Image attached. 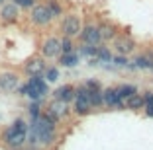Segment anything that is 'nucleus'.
I'll return each mask as SVG.
<instances>
[{"mask_svg": "<svg viewBox=\"0 0 153 150\" xmlns=\"http://www.w3.org/2000/svg\"><path fill=\"white\" fill-rule=\"evenodd\" d=\"M59 140V127L39 115L37 119L27 121V140L26 144L37 146L41 150H51Z\"/></svg>", "mask_w": 153, "mask_h": 150, "instance_id": "obj_1", "label": "nucleus"}, {"mask_svg": "<svg viewBox=\"0 0 153 150\" xmlns=\"http://www.w3.org/2000/svg\"><path fill=\"white\" fill-rule=\"evenodd\" d=\"M26 140H27V121L24 117H16L0 132V142L6 150L20 148L26 144Z\"/></svg>", "mask_w": 153, "mask_h": 150, "instance_id": "obj_2", "label": "nucleus"}, {"mask_svg": "<svg viewBox=\"0 0 153 150\" xmlns=\"http://www.w3.org/2000/svg\"><path fill=\"white\" fill-rule=\"evenodd\" d=\"M82 27V16L79 12H65L61 16V23H59V33L61 37H71L76 39Z\"/></svg>", "mask_w": 153, "mask_h": 150, "instance_id": "obj_3", "label": "nucleus"}, {"mask_svg": "<svg viewBox=\"0 0 153 150\" xmlns=\"http://www.w3.org/2000/svg\"><path fill=\"white\" fill-rule=\"evenodd\" d=\"M26 86V97H30V102H43L49 94V84L45 82L43 76H27Z\"/></svg>", "mask_w": 153, "mask_h": 150, "instance_id": "obj_4", "label": "nucleus"}, {"mask_svg": "<svg viewBox=\"0 0 153 150\" xmlns=\"http://www.w3.org/2000/svg\"><path fill=\"white\" fill-rule=\"evenodd\" d=\"M27 20H30V23H32L33 27H37V29H45V27H49L51 23L55 22L53 16L49 14V10H47V6H45V2H36V6L30 8Z\"/></svg>", "mask_w": 153, "mask_h": 150, "instance_id": "obj_5", "label": "nucleus"}, {"mask_svg": "<svg viewBox=\"0 0 153 150\" xmlns=\"http://www.w3.org/2000/svg\"><path fill=\"white\" fill-rule=\"evenodd\" d=\"M39 55L45 61H53L61 55V35H45L39 43Z\"/></svg>", "mask_w": 153, "mask_h": 150, "instance_id": "obj_6", "label": "nucleus"}, {"mask_svg": "<svg viewBox=\"0 0 153 150\" xmlns=\"http://www.w3.org/2000/svg\"><path fill=\"white\" fill-rule=\"evenodd\" d=\"M79 43H90V45H100V33H98V20L90 18L86 22H82V27H81V33L76 37Z\"/></svg>", "mask_w": 153, "mask_h": 150, "instance_id": "obj_7", "label": "nucleus"}, {"mask_svg": "<svg viewBox=\"0 0 153 150\" xmlns=\"http://www.w3.org/2000/svg\"><path fill=\"white\" fill-rule=\"evenodd\" d=\"M112 49L116 55H124V57H128V55H134L135 49H137V41L134 39V37L130 35V33H118L116 39L112 41Z\"/></svg>", "mask_w": 153, "mask_h": 150, "instance_id": "obj_8", "label": "nucleus"}, {"mask_svg": "<svg viewBox=\"0 0 153 150\" xmlns=\"http://www.w3.org/2000/svg\"><path fill=\"white\" fill-rule=\"evenodd\" d=\"M20 84H22L20 72L12 70V68L0 70V92H4V94H14L16 90H18Z\"/></svg>", "mask_w": 153, "mask_h": 150, "instance_id": "obj_9", "label": "nucleus"}, {"mask_svg": "<svg viewBox=\"0 0 153 150\" xmlns=\"http://www.w3.org/2000/svg\"><path fill=\"white\" fill-rule=\"evenodd\" d=\"M45 68H47V61L41 55H32L22 64V72L26 76H43Z\"/></svg>", "mask_w": 153, "mask_h": 150, "instance_id": "obj_10", "label": "nucleus"}, {"mask_svg": "<svg viewBox=\"0 0 153 150\" xmlns=\"http://www.w3.org/2000/svg\"><path fill=\"white\" fill-rule=\"evenodd\" d=\"M98 33H100V41L102 43H112L116 39V35L120 33V27L116 22L108 18H100L98 20Z\"/></svg>", "mask_w": 153, "mask_h": 150, "instance_id": "obj_11", "label": "nucleus"}, {"mask_svg": "<svg viewBox=\"0 0 153 150\" xmlns=\"http://www.w3.org/2000/svg\"><path fill=\"white\" fill-rule=\"evenodd\" d=\"M43 109L47 111V113H51L57 121H67L69 117H71V103H65V102H59V100H51L47 105H43Z\"/></svg>", "mask_w": 153, "mask_h": 150, "instance_id": "obj_12", "label": "nucleus"}, {"mask_svg": "<svg viewBox=\"0 0 153 150\" xmlns=\"http://www.w3.org/2000/svg\"><path fill=\"white\" fill-rule=\"evenodd\" d=\"M20 18H22V10L14 4V2H4V4L0 6V22L4 23V26L18 23Z\"/></svg>", "mask_w": 153, "mask_h": 150, "instance_id": "obj_13", "label": "nucleus"}, {"mask_svg": "<svg viewBox=\"0 0 153 150\" xmlns=\"http://www.w3.org/2000/svg\"><path fill=\"white\" fill-rule=\"evenodd\" d=\"M102 103H104V107H110V109H118V111L126 109V102L118 96V92H116L114 86L102 88Z\"/></svg>", "mask_w": 153, "mask_h": 150, "instance_id": "obj_14", "label": "nucleus"}, {"mask_svg": "<svg viewBox=\"0 0 153 150\" xmlns=\"http://www.w3.org/2000/svg\"><path fill=\"white\" fill-rule=\"evenodd\" d=\"M92 105H90L88 97H75L71 103V113L75 115V117H79V119H82V117H88L90 113H92Z\"/></svg>", "mask_w": 153, "mask_h": 150, "instance_id": "obj_15", "label": "nucleus"}, {"mask_svg": "<svg viewBox=\"0 0 153 150\" xmlns=\"http://www.w3.org/2000/svg\"><path fill=\"white\" fill-rule=\"evenodd\" d=\"M51 97L53 100H59V102L65 103H73L75 100V84H61L51 92Z\"/></svg>", "mask_w": 153, "mask_h": 150, "instance_id": "obj_16", "label": "nucleus"}, {"mask_svg": "<svg viewBox=\"0 0 153 150\" xmlns=\"http://www.w3.org/2000/svg\"><path fill=\"white\" fill-rule=\"evenodd\" d=\"M57 62H59V66H65V68H75L81 62V57L76 53H61L57 57Z\"/></svg>", "mask_w": 153, "mask_h": 150, "instance_id": "obj_17", "label": "nucleus"}, {"mask_svg": "<svg viewBox=\"0 0 153 150\" xmlns=\"http://www.w3.org/2000/svg\"><path fill=\"white\" fill-rule=\"evenodd\" d=\"M45 6H47L49 14L53 16V20H59V18H61V16H63L65 12H67L61 0H45Z\"/></svg>", "mask_w": 153, "mask_h": 150, "instance_id": "obj_18", "label": "nucleus"}, {"mask_svg": "<svg viewBox=\"0 0 153 150\" xmlns=\"http://www.w3.org/2000/svg\"><path fill=\"white\" fill-rule=\"evenodd\" d=\"M96 51L98 45H90V43H79L76 45V55L85 59H96Z\"/></svg>", "mask_w": 153, "mask_h": 150, "instance_id": "obj_19", "label": "nucleus"}, {"mask_svg": "<svg viewBox=\"0 0 153 150\" xmlns=\"http://www.w3.org/2000/svg\"><path fill=\"white\" fill-rule=\"evenodd\" d=\"M126 109L130 111H143V96L141 92H135L134 96H130L126 100Z\"/></svg>", "mask_w": 153, "mask_h": 150, "instance_id": "obj_20", "label": "nucleus"}, {"mask_svg": "<svg viewBox=\"0 0 153 150\" xmlns=\"http://www.w3.org/2000/svg\"><path fill=\"white\" fill-rule=\"evenodd\" d=\"M112 51H110V47H106L104 43L98 45V51H96V61H98V64H108L110 59H112Z\"/></svg>", "mask_w": 153, "mask_h": 150, "instance_id": "obj_21", "label": "nucleus"}, {"mask_svg": "<svg viewBox=\"0 0 153 150\" xmlns=\"http://www.w3.org/2000/svg\"><path fill=\"white\" fill-rule=\"evenodd\" d=\"M141 96H143V113H145V117H151L153 119V92L151 90H145V92H141Z\"/></svg>", "mask_w": 153, "mask_h": 150, "instance_id": "obj_22", "label": "nucleus"}, {"mask_svg": "<svg viewBox=\"0 0 153 150\" xmlns=\"http://www.w3.org/2000/svg\"><path fill=\"white\" fill-rule=\"evenodd\" d=\"M114 88H116L118 96H120L122 100H124V102H126V100H128L130 96H134V94L137 92V88H135L134 84H118V86H114Z\"/></svg>", "mask_w": 153, "mask_h": 150, "instance_id": "obj_23", "label": "nucleus"}, {"mask_svg": "<svg viewBox=\"0 0 153 150\" xmlns=\"http://www.w3.org/2000/svg\"><path fill=\"white\" fill-rule=\"evenodd\" d=\"M86 92H88V102H90V105H92V109L104 107V103H102V90H86Z\"/></svg>", "mask_w": 153, "mask_h": 150, "instance_id": "obj_24", "label": "nucleus"}, {"mask_svg": "<svg viewBox=\"0 0 153 150\" xmlns=\"http://www.w3.org/2000/svg\"><path fill=\"white\" fill-rule=\"evenodd\" d=\"M43 78H45L47 84H55V82L61 78L59 68H57V66H49V64H47V68H45V72H43Z\"/></svg>", "mask_w": 153, "mask_h": 150, "instance_id": "obj_25", "label": "nucleus"}, {"mask_svg": "<svg viewBox=\"0 0 153 150\" xmlns=\"http://www.w3.org/2000/svg\"><path fill=\"white\" fill-rule=\"evenodd\" d=\"M41 113H43V102H30V105H27V115H30V121H32V119H37Z\"/></svg>", "mask_w": 153, "mask_h": 150, "instance_id": "obj_26", "label": "nucleus"}, {"mask_svg": "<svg viewBox=\"0 0 153 150\" xmlns=\"http://www.w3.org/2000/svg\"><path fill=\"white\" fill-rule=\"evenodd\" d=\"M61 53H76V39L61 37Z\"/></svg>", "mask_w": 153, "mask_h": 150, "instance_id": "obj_27", "label": "nucleus"}, {"mask_svg": "<svg viewBox=\"0 0 153 150\" xmlns=\"http://www.w3.org/2000/svg\"><path fill=\"white\" fill-rule=\"evenodd\" d=\"M110 64L114 66V68H128V64H130V59L124 57V55H112V59H110Z\"/></svg>", "mask_w": 153, "mask_h": 150, "instance_id": "obj_28", "label": "nucleus"}, {"mask_svg": "<svg viewBox=\"0 0 153 150\" xmlns=\"http://www.w3.org/2000/svg\"><path fill=\"white\" fill-rule=\"evenodd\" d=\"M10 2H14V4L18 6L20 10H30V8H33V6H36L37 0H10Z\"/></svg>", "mask_w": 153, "mask_h": 150, "instance_id": "obj_29", "label": "nucleus"}, {"mask_svg": "<svg viewBox=\"0 0 153 150\" xmlns=\"http://www.w3.org/2000/svg\"><path fill=\"white\" fill-rule=\"evenodd\" d=\"M82 84H85L86 90H102V84H100L98 80H94V78H86Z\"/></svg>", "mask_w": 153, "mask_h": 150, "instance_id": "obj_30", "label": "nucleus"}, {"mask_svg": "<svg viewBox=\"0 0 153 150\" xmlns=\"http://www.w3.org/2000/svg\"><path fill=\"white\" fill-rule=\"evenodd\" d=\"M141 55H143V57L149 61V64H151L149 70H153V45H147V47L143 49V53H141Z\"/></svg>", "mask_w": 153, "mask_h": 150, "instance_id": "obj_31", "label": "nucleus"}, {"mask_svg": "<svg viewBox=\"0 0 153 150\" xmlns=\"http://www.w3.org/2000/svg\"><path fill=\"white\" fill-rule=\"evenodd\" d=\"M0 4H2V0H0Z\"/></svg>", "mask_w": 153, "mask_h": 150, "instance_id": "obj_32", "label": "nucleus"}]
</instances>
